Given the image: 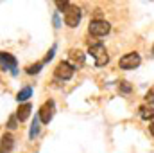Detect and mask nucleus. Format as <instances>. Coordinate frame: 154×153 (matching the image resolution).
I'll use <instances>...</instances> for the list:
<instances>
[{
    "label": "nucleus",
    "instance_id": "1",
    "mask_svg": "<svg viewBox=\"0 0 154 153\" xmlns=\"http://www.w3.org/2000/svg\"><path fill=\"white\" fill-rule=\"evenodd\" d=\"M88 52L95 58V65H97V67H104V65H108V61H109V54H108V50H106V47H104L102 43H93V45H90Z\"/></svg>",
    "mask_w": 154,
    "mask_h": 153
},
{
    "label": "nucleus",
    "instance_id": "2",
    "mask_svg": "<svg viewBox=\"0 0 154 153\" xmlns=\"http://www.w3.org/2000/svg\"><path fill=\"white\" fill-rule=\"evenodd\" d=\"M109 31H111V25L106 20H91L88 25V33L91 36H106Z\"/></svg>",
    "mask_w": 154,
    "mask_h": 153
},
{
    "label": "nucleus",
    "instance_id": "3",
    "mask_svg": "<svg viewBox=\"0 0 154 153\" xmlns=\"http://www.w3.org/2000/svg\"><path fill=\"white\" fill-rule=\"evenodd\" d=\"M140 63H142V58H140L138 52H127V54H124V56L120 58V61H118L120 69H124V70L136 69Z\"/></svg>",
    "mask_w": 154,
    "mask_h": 153
},
{
    "label": "nucleus",
    "instance_id": "4",
    "mask_svg": "<svg viewBox=\"0 0 154 153\" xmlns=\"http://www.w3.org/2000/svg\"><path fill=\"white\" fill-rule=\"evenodd\" d=\"M81 9L77 7V5H68L66 9H65V24L68 25V27H77L79 25V22H81Z\"/></svg>",
    "mask_w": 154,
    "mask_h": 153
},
{
    "label": "nucleus",
    "instance_id": "5",
    "mask_svg": "<svg viewBox=\"0 0 154 153\" xmlns=\"http://www.w3.org/2000/svg\"><path fill=\"white\" fill-rule=\"evenodd\" d=\"M74 70H75V67H74L72 63H68V61H59L57 67L54 69V76L57 77V79L66 81V79H70V77L74 76Z\"/></svg>",
    "mask_w": 154,
    "mask_h": 153
},
{
    "label": "nucleus",
    "instance_id": "6",
    "mask_svg": "<svg viewBox=\"0 0 154 153\" xmlns=\"http://www.w3.org/2000/svg\"><path fill=\"white\" fill-rule=\"evenodd\" d=\"M54 112H56V105H54V101H47V103H43V106L39 108V112H38L39 121H41L43 124H48V122L52 121V117H54Z\"/></svg>",
    "mask_w": 154,
    "mask_h": 153
},
{
    "label": "nucleus",
    "instance_id": "7",
    "mask_svg": "<svg viewBox=\"0 0 154 153\" xmlns=\"http://www.w3.org/2000/svg\"><path fill=\"white\" fill-rule=\"evenodd\" d=\"M0 67L4 70H11L14 74L16 72L14 70L16 69V58L13 54H9V52H0Z\"/></svg>",
    "mask_w": 154,
    "mask_h": 153
},
{
    "label": "nucleus",
    "instance_id": "8",
    "mask_svg": "<svg viewBox=\"0 0 154 153\" xmlns=\"http://www.w3.org/2000/svg\"><path fill=\"white\" fill-rule=\"evenodd\" d=\"M14 146V139L11 133H4L2 135V141H0V153H9Z\"/></svg>",
    "mask_w": 154,
    "mask_h": 153
},
{
    "label": "nucleus",
    "instance_id": "9",
    "mask_svg": "<svg viewBox=\"0 0 154 153\" xmlns=\"http://www.w3.org/2000/svg\"><path fill=\"white\" fill-rule=\"evenodd\" d=\"M31 110H32V106H31V103H22L20 106H18V110H16V121H20V122H23L29 115H31Z\"/></svg>",
    "mask_w": 154,
    "mask_h": 153
},
{
    "label": "nucleus",
    "instance_id": "10",
    "mask_svg": "<svg viewBox=\"0 0 154 153\" xmlns=\"http://www.w3.org/2000/svg\"><path fill=\"white\" fill-rule=\"evenodd\" d=\"M140 117L149 121V119H154V101H147L145 105L140 106Z\"/></svg>",
    "mask_w": 154,
    "mask_h": 153
},
{
    "label": "nucleus",
    "instance_id": "11",
    "mask_svg": "<svg viewBox=\"0 0 154 153\" xmlns=\"http://www.w3.org/2000/svg\"><path fill=\"white\" fill-rule=\"evenodd\" d=\"M31 96H32V88H31V86H25V88H22V90L18 92L16 99H18V103H23V101H27Z\"/></svg>",
    "mask_w": 154,
    "mask_h": 153
},
{
    "label": "nucleus",
    "instance_id": "12",
    "mask_svg": "<svg viewBox=\"0 0 154 153\" xmlns=\"http://www.w3.org/2000/svg\"><path fill=\"white\" fill-rule=\"evenodd\" d=\"M70 58L74 60L75 65H82L84 63V54L81 50H70Z\"/></svg>",
    "mask_w": 154,
    "mask_h": 153
},
{
    "label": "nucleus",
    "instance_id": "13",
    "mask_svg": "<svg viewBox=\"0 0 154 153\" xmlns=\"http://www.w3.org/2000/svg\"><path fill=\"white\" fill-rule=\"evenodd\" d=\"M38 133H39V121H38V117H34V121H32V124H31V132H29V137H31V139H34Z\"/></svg>",
    "mask_w": 154,
    "mask_h": 153
},
{
    "label": "nucleus",
    "instance_id": "14",
    "mask_svg": "<svg viewBox=\"0 0 154 153\" xmlns=\"http://www.w3.org/2000/svg\"><path fill=\"white\" fill-rule=\"evenodd\" d=\"M41 67H43V63H36V65H29V67L25 69V72H27V74H38L39 70H41Z\"/></svg>",
    "mask_w": 154,
    "mask_h": 153
},
{
    "label": "nucleus",
    "instance_id": "15",
    "mask_svg": "<svg viewBox=\"0 0 154 153\" xmlns=\"http://www.w3.org/2000/svg\"><path fill=\"white\" fill-rule=\"evenodd\" d=\"M118 90L127 94V92H131V85H129L127 81H120V85H118Z\"/></svg>",
    "mask_w": 154,
    "mask_h": 153
},
{
    "label": "nucleus",
    "instance_id": "16",
    "mask_svg": "<svg viewBox=\"0 0 154 153\" xmlns=\"http://www.w3.org/2000/svg\"><path fill=\"white\" fill-rule=\"evenodd\" d=\"M7 128H9V130H14V128H16V117H14V115H13V117H9Z\"/></svg>",
    "mask_w": 154,
    "mask_h": 153
},
{
    "label": "nucleus",
    "instance_id": "17",
    "mask_svg": "<svg viewBox=\"0 0 154 153\" xmlns=\"http://www.w3.org/2000/svg\"><path fill=\"white\" fill-rule=\"evenodd\" d=\"M54 50H56V49H54V47H52V49H50V50H48V52H47V56H45V61H50V60H52V58H54Z\"/></svg>",
    "mask_w": 154,
    "mask_h": 153
},
{
    "label": "nucleus",
    "instance_id": "18",
    "mask_svg": "<svg viewBox=\"0 0 154 153\" xmlns=\"http://www.w3.org/2000/svg\"><path fill=\"white\" fill-rule=\"evenodd\" d=\"M149 132H151V135H154V121L151 122V126H149Z\"/></svg>",
    "mask_w": 154,
    "mask_h": 153
},
{
    "label": "nucleus",
    "instance_id": "19",
    "mask_svg": "<svg viewBox=\"0 0 154 153\" xmlns=\"http://www.w3.org/2000/svg\"><path fill=\"white\" fill-rule=\"evenodd\" d=\"M152 56H154V45H152Z\"/></svg>",
    "mask_w": 154,
    "mask_h": 153
}]
</instances>
